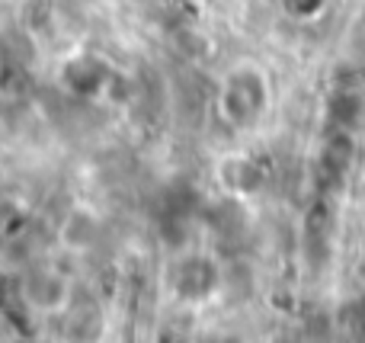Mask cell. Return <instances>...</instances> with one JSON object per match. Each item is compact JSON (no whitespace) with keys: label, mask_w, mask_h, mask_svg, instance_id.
I'll return each instance as SVG.
<instances>
[{"label":"cell","mask_w":365,"mask_h":343,"mask_svg":"<svg viewBox=\"0 0 365 343\" xmlns=\"http://www.w3.org/2000/svg\"><path fill=\"white\" fill-rule=\"evenodd\" d=\"M266 106V83L257 71H234L227 77V87L221 93V109L237 128H247L257 122V116Z\"/></svg>","instance_id":"obj_1"},{"label":"cell","mask_w":365,"mask_h":343,"mask_svg":"<svg viewBox=\"0 0 365 343\" xmlns=\"http://www.w3.org/2000/svg\"><path fill=\"white\" fill-rule=\"evenodd\" d=\"M212 282H215V273L205 260H186L177 270L173 286H177V292L186 295V299H199V295H205L208 289H212Z\"/></svg>","instance_id":"obj_2"},{"label":"cell","mask_w":365,"mask_h":343,"mask_svg":"<svg viewBox=\"0 0 365 343\" xmlns=\"http://www.w3.org/2000/svg\"><path fill=\"white\" fill-rule=\"evenodd\" d=\"M64 81H68L71 90H77V93H96L103 83V64L93 61V58H81V61L68 64V71H64Z\"/></svg>","instance_id":"obj_3"},{"label":"cell","mask_w":365,"mask_h":343,"mask_svg":"<svg viewBox=\"0 0 365 343\" xmlns=\"http://www.w3.org/2000/svg\"><path fill=\"white\" fill-rule=\"evenodd\" d=\"M349 160H353V138L346 132H336L324 148V173L330 180H340L346 173Z\"/></svg>","instance_id":"obj_4"},{"label":"cell","mask_w":365,"mask_h":343,"mask_svg":"<svg viewBox=\"0 0 365 343\" xmlns=\"http://www.w3.org/2000/svg\"><path fill=\"white\" fill-rule=\"evenodd\" d=\"M324 0H285V10L292 13V16H314V13H321Z\"/></svg>","instance_id":"obj_5"},{"label":"cell","mask_w":365,"mask_h":343,"mask_svg":"<svg viewBox=\"0 0 365 343\" xmlns=\"http://www.w3.org/2000/svg\"><path fill=\"white\" fill-rule=\"evenodd\" d=\"M359 276L365 280V250H362V257H359Z\"/></svg>","instance_id":"obj_6"}]
</instances>
